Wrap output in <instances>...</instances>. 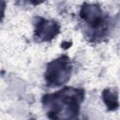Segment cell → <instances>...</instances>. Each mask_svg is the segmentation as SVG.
Instances as JSON below:
<instances>
[{"mask_svg":"<svg viewBox=\"0 0 120 120\" xmlns=\"http://www.w3.org/2000/svg\"><path fill=\"white\" fill-rule=\"evenodd\" d=\"M70 74V67L67 61H55L48 69V80L57 84L64 83Z\"/></svg>","mask_w":120,"mask_h":120,"instance_id":"6da1fadb","label":"cell"},{"mask_svg":"<svg viewBox=\"0 0 120 120\" xmlns=\"http://www.w3.org/2000/svg\"><path fill=\"white\" fill-rule=\"evenodd\" d=\"M57 32V26L52 22H44L39 27V36L43 38H52Z\"/></svg>","mask_w":120,"mask_h":120,"instance_id":"7a4b0ae2","label":"cell"},{"mask_svg":"<svg viewBox=\"0 0 120 120\" xmlns=\"http://www.w3.org/2000/svg\"><path fill=\"white\" fill-rule=\"evenodd\" d=\"M3 8H4V6H3V4H2L1 1H0V16L3 14V9H4Z\"/></svg>","mask_w":120,"mask_h":120,"instance_id":"3957f363","label":"cell"}]
</instances>
